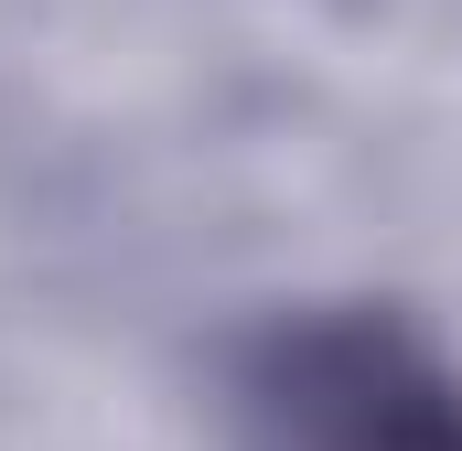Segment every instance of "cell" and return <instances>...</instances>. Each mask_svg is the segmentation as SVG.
I'll list each match as a JSON object with an SVG mask.
<instances>
[{
    "instance_id": "1",
    "label": "cell",
    "mask_w": 462,
    "mask_h": 451,
    "mask_svg": "<svg viewBox=\"0 0 462 451\" xmlns=\"http://www.w3.org/2000/svg\"><path fill=\"white\" fill-rule=\"evenodd\" d=\"M269 451H462V387L387 323H301L258 365Z\"/></svg>"
}]
</instances>
